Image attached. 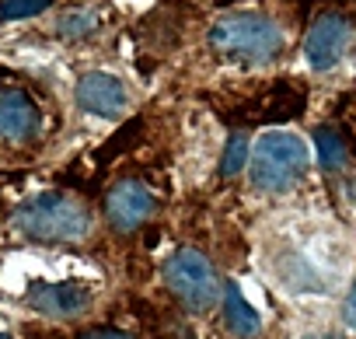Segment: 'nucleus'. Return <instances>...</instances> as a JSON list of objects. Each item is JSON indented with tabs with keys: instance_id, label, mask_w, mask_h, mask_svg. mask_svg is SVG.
I'll use <instances>...</instances> for the list:
<instances>
[{
	"instance_id": "1",
	"label": "nucleus",
	"mask_w": 356,
	"mask_h": 339,
	"mask_svg": "<svg viewBox=\"0 0 356 339\" xmlns=\"http://www.w3.org/2000/svg\"><path fill=\"white\" fill-rule=\"evenodd\" d=\"M11 224L32 238V242H42V245H74V242H84L91 235V210L77 200V196H67V193H42L29 203H22L11 217Z\"/></svg>"
},
{
	"instance_id": "2",
	"label": "nucleus",
	"mask_w": 356,
	"mask_h": 339,
	"mask_svg": "<svg viewBox=\"0 0 356 339\" xmlns=\"http://www.w3.org/2000/svg\"><path fill=\"white\" fill-rule=\"evenodd\" d=\"M210 46L224 60L238 63H269L283 49V32L273 18L255 15V11H238L220 18L210 29Z\"/></svg>"
},
{
	"instance_id": "3",
	"label": "nucleus",
	"mask_w": 356,
	"mask_h": 339,
	"mask_svg": "<svg viewBox=\"0 0 356 339\" xmlns=\"http://www.w3.org/2000/svg\"><path fill=\"white\" fill-rule=\"evenodd\" d=\"M307 172V147L300 136L273 129L262 133L252 150V182L262 193H286Z\"/></svg>"
},
{
	"instance_id": "4",
	"label": "nucleus",
	"mask_w": 356,
	"mask_h": 339,
	"mask_svg": "<svg viewBox=\"0 0 356 339\" xmlns=\"http://www.w3.org/2000/svg\"><path fill=\"white\" fill-rule=\"evenodd\" d=\"M164 283L178 297V304L196 311V315L217 308L224 297V283H220L213 262L196 249H178L164 262Z\"/></svg>"
},
{
	"instance_id": "5",
	"label": "nucleus",
	"mask_w": 356,
	"mask_h": 339,
	"mask_svg": "<svg viewBox=\"0 0 356 339\" xmlns=\"http://www.w3.org/2000/svg\"><path fill=\"white\" fill-rule=\"evenodd\" d=\"M157 214V196L147 182L140 179H122L108 189L105 196V221L119 231V235H133L136 228H143L150 217Z\"/></svg>"
},
{
	"instance_id": "6",
	"label": "nucleus",
	"mask_w": 356,
	"mask_h": 339,
	"mask_svg": "<svg viewBox=\"0 0 356 339\" xmlns=\"http://www.w3.org/2000/svg\"><path fill=\"white\" fill-rule=\"evenodd\" d=\"M349 46V25L342 15H318L304 39V56L314 70H332Z\"/></svg>"
},
{
	"instance_id": "7",
	"label": "nucleus",
	"mask_w": 356,
	"mask_h": 339,
	"mask_svg": "<svg viewBox=\"0 0 356 339\" xmlns=\"http://www.w3.org/2000/svg\"><path fill=\"white\" fill-rule=\"evenodd\" d=\"M29 304L46 315V318H56V322H74L88 311L91 304V294L88 287L81 283H32L29 287Z\"/></svg>"
},
{
	"instance_id": "8",
	"label": "nucleus",
	"mask_w": 356,
	"mask_h": 339,
	"mask_svg": "<svg viewBox=\"0 0 356 339\" xmlns=\"http://www.w3.org/2000/svg\"><path fill=\"white\" fill-rule=\"evenodd\" d=\"M42 112L22 88H0V136L11 143H29L39 136Z\"/></svg>"
},
{
	"instance_id": "9",
	"label": "nucleus",
	"mask_w": 356,
	"mask_h": 339,
	"mask_svg": "<svg viewBox=\"0 0 356 339\" xmlns=\"http://www.w3.org/2000/svg\"><path fill=\"white\" fill-rule=\"evenodd\" d=\"M77 105L102 119H119L129 109V91L112 74H84L77 84Z\"/></svg>"
},
{
	"instance_id": "10",
	"label": "nucleus",
	"mask_w": 356,
	"mask_h": 339,
	"mask_svg": "<svg viewBox=\"0 0 356 339\" xmlns=\"http://www.w3.org/2000/svg\"><path fill=\"white\" fill-rule=\"evenodd\" d=\"M304 112V91L290 81H276L259 102H255V112L252 119H269V123H280V119H293Z\"/></svg>"
},
{
	"instance_id": "11",
	"label": "nucleus",
	"mask_w": 356,
	"mask_h": 339,
	"mask_svg": "<svg viewBox=\"0 0 356 339\" xmlns=\"http://www.w3.org/2000/svg\"><path fill=\"white\" fill-rule=\"evenodd\" d=\"M220 304H224V322H227L231 336H238V339H255V336H259L262 318H259V311L245 301V294H241L238 283H227V287H224Z\"/></svg>"
},
{
	"instance_id": "12",
	"label": "nucleus",
	"mask_w": 356,
	"mask_h": 339,
	"mask_svg": "<svg viewBox=\"0 0 356 339\" xmlns=\"http://www.w3.org/2000/svg\"><path fill=\"white\" fill-rule=\"evenodd\" d=\"M314 147H318V164L325 172H339L346 164V140L332 129H318L314 133Z\"/></svg>"
},
{
	"instance_id": "13",
	"label": "nucleus",
	"mask_w": 356,
	"mask_h": 339,
	"mask_svg": "<svg viewBox=\"0 0 356 339\" xmlns=\"http://www.w3.org/2000/svg\"><path fill=\"white\" fill-rule=\"evenodd\" d=\"M245 161H248V136L245 133H234L224 147V157H220V175L224 179H234L238 172H245Z\"/></svg>"
},
{
	"instance_id": "14",
	"label": "nucleus",
	"mask_w": 356,
	"mask_h": 339,
	"mask_svg": "<svg viewBox=\"0 0 356 339\" xmlns=\"http://www.w3.org/2000/svg\"><path fill=\"white\" fill-rule=\"evenodd\" d=\"M56 29H60L63 39H84V36H91L98 29V15H91V11H70V15L60 18Z\"/></svg>"
},
{
	"instance_id": "15",
	"label": "nucleus",
	"mask_w": 356,
	"mask_h": 339,
	"mask_svg": "<svg viewBox=\"0 0 356 339\" xmlns=\"http://www.w3.org/2000/svg\"><path fill=\"white\" fill-rule=\"evenodd\" d=\"M53 0H0V18H32L39 11H46Z\"/></svg>"
},
{
	"instance_id": "16",
	"label": "nucleus",
	"mask_w": 356,
	"mask_h": 339,
	"mask_svg": "<svg viewBox=\"0 0 356 339\" xmlns=\"http://www.w3.org/2000/svg\"><path fill=\"white\" fill-rule=\"evenodd\" d=\"M77 339H133V336L122 332V329H91V332H84Z\"/></svg>"
},
{
	"instance_id": "17",
	"label": "nucleus",
	"mask_w": 356,
	"mask_h": 339,
	"mask_svg": "<svg viewBox=\"0 0 356 339\" xmlns=\"http://www.w3.org/2000/svg\"><path fill=\"white\" fill-rule=\"evenodd\" d=\"M342 318H346V325H349V329H356V283H353V290H349V297H346Z\"/></svg>"
},
{
	"instance_id": "18",
	"label": "nucleus",
	"mask_w": 356,
	"mask_h": 339,
	"mask_svg": "<svg viewBox=\"0 0 356 339\" xmlns=\"http://www.w3.org/2000/svg\"><path fill=\"white\" fill-rule=\"evenodd\" d=\"M304 339H339V336H304Z\"/></svg>"
},
{
	"instance_id": "19",
	"label": "nucleus",
	"mask_w": 356,
	"mask_h": 339,
	"mask_svg": "<svg viewBox=\"0 0 356 339\" xmlns=\"http://www.w3.org/2000/svg\"><path fill=\"white\" fill-rule=\"evenodd\" d=\"M0 339H8V336H0Z\"/></svg>"
}]
</instances>
